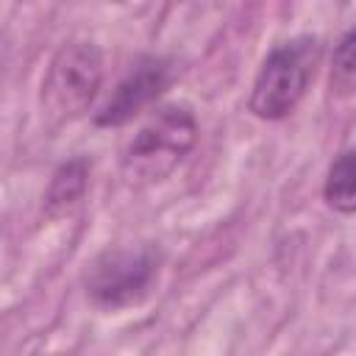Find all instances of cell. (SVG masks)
I'll return each mask as SVG.
<instances>
[{
  "label": "cell",
  "mask_w": 356,
  "mask_h": 356,
  "mask_svg": "<svg viewBox=\"0 0 356 356\" xmlns=\"http://www.w3.org/2000/svg\"><path fill=\"white\" fill-rule=\"evenodd\" d=\"M197 117L189 103H164L147 114L120 156L128 184L153 186L170 178L197 145Z\"/></svg>",
  "instance_id": "6da1fadb"
},
{
  "label": "cell",
  "mask_w": 356,
  "mask_h": 356,
  "mask_svg": "<svg viewBox=\"0 0 356 356\" xmlns=\"http://www.w3.org/2000/svg\"><path fill=\"white\" fill-rule=\"evenodd\" d=\"M161 248L156 242L108 245L89 259L83 270V289L92 306L120 312L150 298L161 275Z\"/></svg>",
  "instance_id": "7a4b0ae2"
},
{
  "label": "cell",
  "mask_w": 356,
  "mask_h": 356,
  "mask_svg": "<svg viewBox=\"0 0 356 356\" xmlns=\"http://www.w3.org/2000/svg\"><path fill=\"white\" fill-rule=\"evenodd\" d=\"M320 53H323V44L312 33H300L286 42H278L264 56L253 78L248 111L267 122L284 120L286 114H292L317 72Z\"/></svg>",
  "instance_id": "3957f363"
},
{
  "label": "cell",
  "mask_w": 356,
  "mask_h": 356,
  "mask_svg": "<svg viewBox=\"0 0 356 356\" xmlns=\"http://www.w3.org/2000/svg\"><path fill=\"white\" fill-rule=\"evenodd\" d=\"M103 83V53L95 42H64L42 78V111L53 128L83 117Z\"/></svg>",
  "instance_id": "277c9868"
},
{
  "label": "cell",
  "mask_w": 356,
  "mask_h": 356,
  "mask_svg": "<svg viewBox=\"0 0 356 356\" xmlns=\"http://www.w3.org/2000/svg\"><path fill=\"white\" fill-rule=\"evenodd\" d=\"M172 83V67L159 56H139L122 81L114 86L111 97L95 111V125L117 128L153 106Z\"/></svg>",
  "instance_id": "5b68a950"
},
{
  "label": "cell",
  "mask_w": 356,
  "mask_h": 356,
  "mask_svg": "<svg viewBox=\"0 0 356 356\" xmlns=\"http://www.w3.org/2000/svg\"><path fill=\"white\" fill-rule=\"evenodd\" d=\"M86 186H89V161L81 159V156L64 161V164L53 172L50 184H47V189H44V197H42L44 214L53 217V220L70 214V211L78 209V203L83 200Z\"/></svg>",
  "instance_id": "8992f818"
},
{
  "label": "cell",
  "mask_w": 356,
  "mask_h": 356,
  "mask_svg": "<svg viewBox=\"0 0 356 356\" xmlns=\"http://www.w3.org/2000/svg\"><path fill=\"white\" fill-rule=\"evenodd\" d=\"M325 203L339 214H353L356 209V150L345 147L328 167L325 184H323Z\"/></svg>",
  "instance_id": "52a82bcc"
},
{
  "label": "cell",
  "mask_w": 356,
  "mask_h": 356,
  "mask_svg": "<svg viewBox=\"0 0 356 356\" xmlns=\"http://www.w3.org/2000/svg\"><path fill=\"white\" fill-rule=\"evenodd\" d=\"M331 86L339 97H350L356 89V31L353 28H348L334 47Z\"/></svg>",
  "instance_id": "ba28073f"
}]
</instances>
